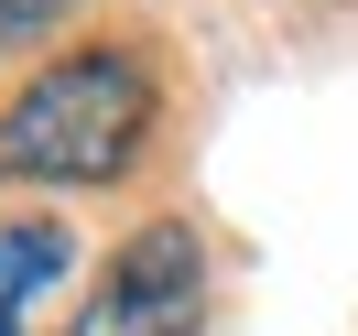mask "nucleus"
Instances as JSON below:
<instances>
[{
  "label": "nucleus",
  "instance_id": "1",
  "mask_svg": "<svg viewBox=\"0 0 358 336\" xmlns=\"http://www.w3.org/2000/svg\"><path fill=\"white\" fill-rule=\"evenodd\" d=\"M163 131V76L141 44L98 33L66 44L44 76L11 87L0 109V184H120Z\"/></svg>",
  "mask_w": 358,
  "mask_h": 336
},
{
  "label": "nucleus",
  "instance_id": "2",
  "mask_svg": "<svg viewBox=\"0 0 358 336\" xmlns=\"http://www.w3.org/2000/svg\"><path fill=\"white\" fill-rule=\"evenodd\" d=\"M206 239L196 217H141L109 249L98 293L66 314V336H206Z\"/></svg>",
  "mask_w": 358,
  "mask_h": 336
},
{
  "label": "nucleus",
  "instance_id": "3",
  "mask_svg": "<svg viewBox=\"0 0 358 336\" xmlns=\"http://www.w3.org/2000/svg\"><path fill=\"white\" fill-rule=\"evenodd\" d=\"M66 261H76V239L55 217H11V228H0V336L33 326V304L66 282Z\"/></svg>",
  "mask_w": 358,
  "mask_h": 336
},
{
  "label": "nucleus",
  "instance_id": "4",
  "mask_svg": "<svg viewBox=\"0 0 358 336\" xmlns=\"http://www.w3.org/2000/svg\"><path fill=\"white\" fill-rule=\"evenodd\" d=\"M66 11H76V0H0V54H11V44H44Z\"/></svg>",
  "mask_w": 358,
  "mask_h": 336
}]
</instances>
